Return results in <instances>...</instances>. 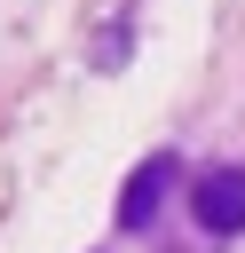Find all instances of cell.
<instances>
[{
	"instance_id": "obj_1",
	"label": "cell",
	"mask_w": 245,
	"mask_h": 253,
	"mask_svg": "<svg viewBox=\"0 0 245 253\" xmlns=\"http://www.w3.org/2000/svg\"><path fill=\"white\" fill-rule=\"evenodd\" d=\"M174 182H182V158L174 150H150L126 182H119V206H111V221L126 229V237H142L158 213H166V198H174Z\"/></svg>"
},
{
	"instance_id": "obj_2",
	"label": "cell",
	"mask_w": 245,
	"mask_h": 253,
	"mask_svg": "<svg viewBox=\"0 0 245 253\" xmlns=\"http://www.w3.org/2000/svg\"><path fill=\"white\" fill-rule=\"evenodd\" d=\"M190 221L205 237H245V166H205L190 182Z\"/></svg>"
}]
</instances>
